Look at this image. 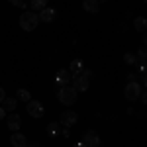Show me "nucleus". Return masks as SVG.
I'll return each mask as SVG.
<instances>
[{
    "label": "nucleus",
    "instance_id": "obj_1",
    "mask_svg": "<svg viewBox=\"0 0 147 147\" xmlns=\"http://www.w3.org/2000/svg\"><path fill=\"white\" fill-rule=\"evenodd\" d=\"M37 24H39V18H37V14L35 12H22V16H20V28L26 30V32H34L35 28H37Z\"/></svg>",
    "mask_w": 147,
    "mask_h": 147
},
{
    "label": "nucleus",
    "instance_id": "obj_2",
    "mask_svg": "<svg viewBox=\"0 0 147 147\" xmlns=\"http://www.w3.org/2000/svg\"><path fill=\"white\" fill-rule=\"evenodd\" d=\"M77 94L79 92L75 90L73 86H61L59 92H57V98H59L61 104H65V106H73L77 102Z\"/></svg>",
    "mask_w": 147,
    "mask_h": 147
},
{
    "label": "nucleus",
    "instance_id": "obj_3",
    "mask_svg": "<svg viewBox=\"0 0 147 147\" xmlns=\"http://www.w3.org/2000/svg\"><path fill=\"white\" fill-rule=\"evenodd\" d=\"M143 92V86L139 84V82H127L125 84V90H124V94H125V98L127 100H131V102H136L137 98H139V94Z\"/></svg>",
    "mask_w": 147,
    "mask_h": 147
},
{
    "label": "nucleus",
    "instance_id": "obj_4",
    "mask_svg": "<svg viewBox=\"0 0 147 147\" xmlns=\"http://www.w3.org/2000/svg\"><path fill=\"white\" fill-rule=\"evenodd\" d=\"M26 110H28V114L32 116V118H41L43 114H45V108H43V104L37 100H30L26 102Z\"/></svg>",
    "mask_w": 147,
    "mask_h": 147
},
{
    "label": "nucleus",
    "instance_id": "obj_5",
    "mask_svg": "<svg viewBox=\"0 0 147 147\" xmlns=\"http://www.w3.org/2000/svg\"><path fill=\"white\" fill-rule=\"evenodd\" d=\"M88 84H90V80L86 79L84 75H75V77H73V88H75L77 92L88 90Z\"/></svg>",
    "mask_w": 147,
    "mask_h": 147
},
{
    "label": "nucleus",
    "instance_id": "obj_6",
    "mask_svg": "<svg viewBox=\"0 0 147 147\" xmlns=\"http://www.w3.org/2000/svg\"><path fill=\"white\" fill-rule=\"evenodd\" d=\"M59 122L65 125V127H71V125H75L79 122V116L73 112V110H65V112L59 116Z\"/></svg>",
    "mask_w": 147,
    "mask_h": 147
},
{
    "label": "nucleus",
    "instance_id": "obj_7",
    "mask_svg": "<svg viewBox=\"0 0 147 147\" xmlns=\"http://www.w3.org/2000/svg\"><path fill=\"white\" fill-rule=\"evenodd\" d=\"M82 143L86 147H98L100 145V136H98L94 129H88V131L82 136Z\"/></svg>",
    "mask_w": 147,
    "mask_h": 147
},
{
    "label": "nucleus",
    "instance_id": "obj_8",
    "mask_svg": "<svg viewBox=\"0 0 147 147\" xmlns=\"http://www.w3.org/2000/svg\"><path fill=\"white\" fill-rule=\"evenodd\" d=\"M71 73H69L67 69H61V71H57V75H55V84L61 88V86H67L69 82H71Z\"/></svg>",
    "mask_w": 147,
    "mask_h": 147
},
{
    "label": "nucleus",
    "instance_id": "obj_9",
    "mask_svg": "<svg viewBox=\"0 0 147 147\" xmlns=\"http://www.w3.org/2000/svg\"><path fill=\"white\" fill-rule=\"evenodd\" d=\"M55 16H57V10H53V8H43V10L37 14V18H39V22H45V24H49V22H53L55 20Z\"/></svg>",
    "mask_w": 147,
    "mask_h": 147
},
{
    "label": "nucleus",
    "instance_id": "obj_10",
    "mask_svg": "<svg viewBox=\"0 0 147 147\" xmlns=\"http://www.w3.org/2000/svg\"><path fill=\"white\" fill-rule=\"evenodd\" d=\"M20 125H22V118H20L18 114H10V116H8V127H10L12 131H18Z\"/></svg>",
    "mask_w": 147,
    "mask_h": 147
},
{
    "label": "nucleus",
    "instance_id": "obj_11",
    "mask_svg": "<svg viewBox=\"0 0 147 147\" xmlns=\"http://www.w3.org/2000/svg\"><path fill=\"white\" fill-rule=\"evenodd\" d=\"M82 8H84V12H88V14H96L98 8H100V4L96 0H84L82 2Z\"/></svg>",
    "mask_w": 147,
    "mask_h": 147
},
{
    "label": "nucleus",
    "instance_id": "obj_12",
    "mask_svg": "<svg viewBox=\"0 0 147 147\" xmlns=\"http://www.w3.org/2000/svg\"><path fill=\"white\" fill-rule=\"evenodd\" d=\"M10 141H12L14 147H20V145H26V143H28V141H26V136L20 134V131H14V136L10 137Z\"/></svg>",
    "mask_w": 147,
    "mask_h": 147
},
{
    "label": "nucleus",
    "instance_id": "obj_13",
    "mask_svg": "<svg viewBox=\"0 0 147 147\" xmlns=\"http://www.w3.org/2000/svg\"><path fill=\"white\" fill-rule=\"evenodd\" d=\"M30 8L34 12H41L43 8H47V0H30Z\"/></svg>",
    "mask_w": 147,
    "mask_h": 147
},
{
    "label": "nucleus",
    "instance_id": "obj_14",
    "mask_svg": "<svg viewBox=\"0 0 147 147\" xmlns=\"http://www.w3.org/2000/svg\"><path fill=\"white\" fill-rule=\"evenodd\" d=\"M16 104H18V98H4V100H2V108H4L6 112H12V110L16 108Z\"/></svg>",
    "mask_w": 147,
    "mask_h": 147
},
{
    "label": "nucleus",
    "instance_id": "obj_15",
    "mask_svg": "<svg viewBox=\"0 0 147 147\" xmlns=\"http://www.w3.org/2000/svg\"><path fill=\"white\" fill-rule=\"evenodd\" d=\"M69 73H73V75H80V73H82V61L75 59V61L71 63V71H69Z\"/></svg>",
    "mask_w": 147,
    "mask_h": 147
},
{
    "label": "nucleus",
    "instance_id": "obj_16",
    "mask_svg": "<svg viewBox=\"0 0 147 147\" xmlns=\"http://www.w3.org/2000/svg\"><path fill=\"white\" fill-rule=\"evenodd\" d=\"M16 98H18V100H22V102H30V100H32V94H30V90H26V88H20Z\"/></svg>",
    "mask_w": 147,
    "mask_h": 147
},
{
    "label": "nucleus",
    "instance_id": "obj_17",
    "mask_svg": "<svg viewBox=\"0 0 147 147\" xmlns=\"http://www.w3.org/2000/svg\"><path fill=\"white\" fill-rule=\"evenodd\" d=\"M134 26H136L137 32H145V26H147L145 18H136V20H134Z\"/></svg>",
    "mask_w": 147,
    "mask_h": 147
},
{
    "label": "nucleus",
    "instance_id": "obj_18",
    "mask_svg": "<svg viewBox=\"0 0 147 147\" xmlns=\"http://www.w3.org/2000/svg\"><path fill=\"white\" fill-rule=\"evenodd\" d=\"M124 61L127 63V65H136L137 59H136V55H134V53H125V55H124Z\"/></svg>",
    "mask_w": 147,
    "mask_h": 147
},
{
    "label": "nucleus",
    "instance_id": "obj_19",
    "mask_svg": "<svg viewBox=\"0 0 147 147\" xmlns=\"http://www.w3.org/2000/svg\"><path fill=\"white\" fill-rule=\"evenodd\" d=\"M47 134H49V136H55V134H59V125H57V124H49V127H47Z\"/></svg>",
    "mask_w": 147,
    "mask_h": 147
},
{
    "label": "nucleus",
    "instance_id": "obj_20",
    "mask_svg": "<svg viewBox=\"0 0 147 147\" xmlns=\"http://www.w3.org/2000/svg\"><path fill=\"white\" fill-rule=\"evenodd\" d=\"M12 4H14V6H18V8H24V10H26V2H24V0H10Z\"/></svg>",
    "mask_w": 147,
    "mask_h": 147
},
{
    "label": "nucleus",
    "instance_id": "obj_21",
    "mask_svg": "<svg viewBox=\"0 0 147 147\" xmlns=\"http://www.w3.org/2000/svg\"><path fill=\"white\" fill-rule=\"evenodd\" d=\"M137 57H139L141 61H145V45H141V49H139V53H137Z\"/></svg>",
    "mask_w": 147,
    "mask_h": 147
},
{
    "label": "nucleus",
    "instance_id": "obj_22",
    "mask_svg": "<svg viewBox=\"0 0 147 147\" xmlns=\"http://www.w3.org/2000/svg\"><path fill=\"white\" fill-rule=\"evenodd\" d=\"M4 98H6V94H4V88L0 86V104H2V100H4Z\"/></svg>",
    "mask_w": 147,
    "mask_h": 147
},
{
    "label": "nucleus",
    "instance_id": "obj_23",
    "mask_svg": "<svg viewBox=\"0 0 147 147\" xmlns=\"http://www.w3.org/2000/svg\"><path fill=\"white\" fill-rule=\"evenodd\" d=\"M127 80L134 82V80H136V73H129V75H127Z\"/></svg>",
    "mask_w": 147,
    "mask_h": 147
},
{
    "label": "nucleus",
    "instance_id": "obj_24",
    "mask_svg": "<svg viewBox=\"0 0 147 147\" xmlns=\"http://www.w3.org/2000/svg\"><path fill=\"white\" fill-rule=\"evenodd\" d=\"M2 118H6V110H4V108L0 106V120H2Z\"/></svg>",
    "mask_w": 147,
    "mask_h": 147
},
{
    "label": "nucleus",
    "instance_id": "obj_25",
    "mask_svg": "<svg viewBox=\"0 0 147 147\" xmlns=\"http://www.w3.org/2000/svg\"><path fill=\"white\" fill-rule=\"evenodd\" d=\"M75 147H86V145H84L82 141H79V143H77V145H75Z\"/></svg>",
    "mask_w": 147,
    "mask_h": 147
},
{
    "label": "nucleus",
    "instance_id": "obj_26",
    "mask_svg": "<svg viewBox=\"0 0 147 147\" xmlns=\"http://www.w3.org/2000/svg\"><path fill=\"white\" fill-rule=\"evenodd\" d=\"M30 147H43V145H39V143H34V145H30Z\"/></svg>",
    "mask_w": 147,
    "mask_h": 147
},
{
    "label": "nucleus",
    "instance_id": "obj_27",
    "mask_svg": "<svg viewBox=\"0 0 147 147\" xmlns=\"http://www.w3.org/2000/svg\"><path fill=\"white\" fill-rule=\"evenodd\" d=\"M96 2H98V4H100V2H106V0H96Z\"/></svg>",
    "mask_w": 147,
    "mask_h": 147
},
{
    "label": "nucleus",
    "instance_id": "obj_28",
    "mask_svg": "<svg viewBox=\"0 0 147 147\" xmlns=\"http://www.w3.org/2000/svg\"><path fill=\"white\" fill-rule=\"evenodd\" d=\"M20 147H30V145H28V143H26V145H20Z\"/></svg>",
    "mask_w": 147,
    "mask_h": 147
}]
</instances>
